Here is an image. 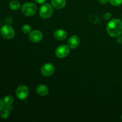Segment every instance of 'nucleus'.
Listing matches in <instances>:
<instances>
[{"label": "nucleus", "instance_id": "obj_1", "mask_svg": "<svg viewBox=\"0 0 122 122\" xmlns=\"http://www.w3.org/2000/svg\"><path fill=\"white\" fill-rule=\"evenodd\" d=\"M107 32L110 36L117 38L122 33V21L117 19H112L107 23Z\"/></svg>", "mask_w": 122, "mask_h": 122}, {"label": "nucleus", "instance_id": "obj_2", "mask_svg": "<svg viewBox=\"0 0 122 122\" xmlns=\"http://www.w3.org/2000/svg\"><path fill=\"white\" fill-rule=\"evenodd\" d=\"M36 5L32 2H26L21 7V12L26 16H32L36 14Z\"/></svg>", "mask_w": 122, "mask_h": 122}, {"label": "nucleus", "instance_id": "obj_3", "mask_svg": "<svg viewBox=\"0 0 122 122\" xmlns=\"http://www.w3.org/2000/svg\"><path fill=\"white\" fill-rule=\"evenodd\" d=\"M53 11L52 5L48 3L43 4L39 10V15L42 19H48L52 15Z\"/></svg>", "mask_w": 122, "mask_h": 122}, {"label": "nucleus", "instance_id": "obj_4", "mask_svg": "<svg viewBox=\"0 0 122 122\" xmlns=\"http://www.w3.org/2000/svg\"><path fill=\"white\" fill-rule=\"evenodd\" d=\"M1 35L6 39H11L13 38L15 35V32L13 27L10 25H4L0 30Z\"/></svg>", "mask_w": 122, "mask_h": 122}, {"label": "nucleus", "instance_id": "obj_5", "mask_svg": "<svg viewBox=\"0 0 122 122\" xmlns=\"http://www.w3.org/2000/svg\"><path fill=\"white\" fill-rule=\"evenodd\" d=\"M29 91L28 88L25 85H20L17 87L15 91L16 97L19 100H25L28 97Z\"/></svg>", "mask_w": 122, "mask_h": 122}, {"label": "nucleus", "instance_id": "obj_6", "mask_svg": "<svg viewBox=\"0 0 122 122\" xmlns=\"http://www.w3.org/2000/svg\"><path fill=\"white\" fill-rule=\"evenodd\" d=\"M70 52V48L66 45H61L56 49V56L59 58H63L67 57Z\"/></svg>", "mask_w": 122, "mask_h": 122}, {"label": "nucleus", "instance_id": "obj_7", "mask_svg": "<svg viewBox=\"0 0 122 122\" xmlns=\"http://www.w3.org/2000/svg\"><path fill=\"white\" fill-rule=\"evenodd\" d=\"M55 71V67L51 63H45L42 66L41 70V73L43 76L45 77H48L51 76Z\"/></svg>", "mask_w": 122, "mask_h": 122}, {"label": "nucleus", "instance_id": "obj_8", "mask_svg": "<svg viewBox=\"0 0 122 122\" xmlns=\"http://www.w3.org/2000/svg\"><path fill=\"white\" fill-rule=\"evenodd\" d=\"M43 38V34L39 30H34L31 31L29 35V39L32 42L37 43L42 40Z\"/></svg>", "mask_w": 122, "mask_h": 122}, {"label": "nucleus", "instance_id": "obj_9", "mask_svg": "<svg viewBox=\"0 0 122 122\" xmlns=\"http://www.w3.org/2000/svg\"><path fill=\"white\" fill-rule=\"evenodd\" d=\"M80 44V39L77 36L73 35L70 37L67 42L68 46L70 48L74 49L77 48Z\"/></svg>", "mask_w": 122, "mask_h": 122}, {"label": "nucleus", "instance_id": "obj_10", "mask_svg": "<svg viewBox=\"0 0 122 122\" xmlns=\"http://www.w3.org/2000/svg\"><path fill=\"white\" fill-rule=\"evenodd\" d=\"M54 35L55 38L58 40L63 41L66 39L67 36V33L66 31L63 29H58L55 31Z\"/></svg>", "mask_w": 122, "mask_h": 122}, {"label": "nucleus", "instance_id": "obj_11", "mask_svg": "<svg viewBox=\"0 0 122 122\" xmlns=\"http://www.w3.org/2000/svg\"><path fill=\"white\" fill-rule=\"evenodd\" d=\"M36 92L39 95L44 97L48 94L49 89L46 85L41 84L36 87Z\"/></svg>", "mask_w": 122, "mask_h": 122}, {"label": "nucleus", "instance_id": "obj_12", "mask_svg": "<svg viewBox=\"0 0 122 122\" xmlns=\"http://www.w3.org/2000/svg\"><path fill=\"white\" fill-rule=\"evenodd\" d=\"M51 2L52 7L56 9H61L66 4V0H51Z\"/></svg>", "mask_w": 122, "mask_h": 122}, {"label": "nucleus", "instance_id": "obj_13", "mask_svg": "<svg viewBox=\"0 0 122 122\" xmlns=\"http://www.w3.org/2000/svg\"><path fill=\"white\" fill-rule=\"evenodd\" d=\"M9 7L12 10L16 11L20 9V7H21V5H20V2L17 0H12L10 2Z\"/></svg>", "mask_w": 122, "mask_h": 122}, {"label": "nucleus", "instance_id": "obj_14", "mask_svg": "<svg viewBox=\"0 0 122 122\" xmlns=\"http://www.w3.org/2000/svg\"><path fill=\"white\" fill-rule=\"evenodd\" d=\"M3 101L4 102L5 104H6L7 106H10L13 102L14 99H13V97L11 95H7L4 97Z\"/></svg>", "mask_w": 122, "mask_h": 122}, {"label": "nucleus", "instance_id": "obj_15", "mask_svg": "<svg viewBox=\"0 0 122 122\" xmlns=\"http://www.w3.org/2000/svg\"><path fill=\"white\" fill-rule=\"evenodd\" d=\"M10 116V112L8 111V110L7 109H4L2 110V112L0 113V116L1 118L4 119H6L7 118H8Z\"/></svg>", "mask_w": 122, "mask_h": 122}, {"label": "nucleus", "instance_id": "obj_16", "mask_svg": "<svg viewBox=\"0 0 122 122\" xmlns=\"http://www.w3.org/2000/svg\"><path fill=\"white\" fill-rule=\"evenodd\" d=\"M31 26L29 25H25L22 26L21 28V30L25 34H27V33H30L31 32Z\"/></svg>", "mask_w": 122, "mask_h": 122}, {"label": "nucleus", "instance_id": "obj_17", "mask_svg": "<svg viewBox=\"0 0 122 122\" xmlns=\"http://www.w3.org/2000/svg\"><path fill=\"white\" fill-rule=\"evenodd\" d=\"M109 2L114 6H119L122 4V0H110Z\"/></svg>", "mask_w": 122, "mask_h": 122}, {"label": "nucleus", "instance_id": "obj_18", "mask_svg": "<svg viewBox=\"0 0 122 122\" xmlns=\"http://www.w3.org/2000/svg\"><path fill=\"white\" fill-rule=\"evenodd\" d=\"M111 17H112V14L110 13H107L104 15V18L105 20H109Z\"/></svg>", "mask_w": 122, "mask_h": 122}, {"label": "nucleus", "instance_id": "obj_19", "mask_svg": "<svg viewBox=\"0 0 122 122\" xmlns=\"http://www.w3.org/2000/svg\"><path fill=\"white\" fill-rule=\"evenodd\" d=\"M5 103L3 100L0 99V111H2L4 108Z\"/></svg>", "mask_w": 122, "mask_h": 122}, {"label": "nucleus", "instance_id": "obj_20", "mask_svg": "<svg viewBox=\"0 0 122 122\" xmlns=\"http://www.w3.org/2000/svg\"><path fill=\"white\" fill-rule=\"evenodd\" d=\"M117 42L119 44H122V36H119L118 37H117Z\"/></svg>", "mask_w": 122, "mask_h": 122}, {"label": "nucleus", "instance_id": "obj_21", "mask_svg": "<svg viewBox=\"0 0 122 122\" xmlns=\"http://www.w3.org/2000/svg\"><path fill=\"white\" fill-rule=\"evenodd\" d=\"M110 0H98L99 2L101 3V4H106L109 2Z\"/></svg>", "mask_w": 122, "mask_h": 122}, {"label": "nucleus", "instance_id": "obj_22", "mask_svg": "<svg viewBox=\"0 0 122 122\" xmlns=\"http://www.w3.org/2000/svg\"><path fill=\"white\" fill-rule=\"evenodd\" d=\"M35 1L36 3L42 4H44V2L46 1V0H35Z\"/></svg>", "mask_w": 122, "mask_h": 122}, {"label": "nucleus", "instance_id": "obj_23", "mask_svg": "<svg viewBox=\"0 0 122 122\" xmlns=\"http://www.w3.org/2000/svg\"><path fill=\"white\" fill-rule=\"evenodd\" d=\"M121 119H122V116H121Z\"/></svg>", "mask_w": 122, "mask_h": 122}]
</instances>
